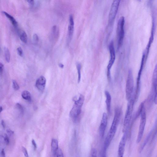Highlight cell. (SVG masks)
<instances>
[{
  "mask_svg": "<svg viewBox=\"0 0 157 157\" xmlns=\"http://www.w3.org/2000/svg\"><path fill=\"white\" fill-rule=\"evenodd\" d=\"M121 114V108L119 107H116L111 125L105 140L103 151V153L104 155H106L107 150L115 134Z\"/></svg>",
  "mask_w": 157,
  "mask_h": 157,
  "instance_id": "obj_1",
  "label": "cell"
},
{
  "mask_svg": "<svg viewBox=\"0 0 157 157\" xmlns=\"http://www.w3.org/2000/svg\"><path fill=\"white\" fill-rule=\"evenodd\" d=\"M74 104L71 110L69 115L73 119H76L80 114L81 112L82 107L84 101V97L83 95H80L78 98H73Z\"/></svg>",
  "mask_w": 157,
  "mask_h": 157,
  "instance_id": "obj_2",
  "label": "cell"
},
{
  "mask_svg": "<svg viewBox=\"0 0 157 157\" xmlns=\"http://www.w3.org/2000/svg\"><path fill=\"white\" fill-rule=\"evenodd\" d=\"M124 122L123 131H127L130 122L135 102L134 95L129 100Z\"/></svg>",
  "mask_w": 157,
  "mask_h": 157,
  "instance_id": "obj_3",
  "label": "cell"
},
{
  "mask_svg": "<svg viewBox=\"0 0 157 157\" xmlns=\"http://www.w3.org/2000/svg\"><path fill=\"white\" fill-rule=\"evenodd\" d=\"M154 36V35L153 34H151L148 44L145 50L143 53L141 61L140 68L138 72V76L137 78V80H140L141 79V77L142 73V72L148 57L149 52L150 51V48L151 44L152 43L153 40Z\"/></svg>",
  "mask_w": 157,
  "mask_h": 157,
  "instance_id": "obj_4",
  "label": "cell"
},
{
  "mask_svg": "<svg viewBox=\"0 0 157 157\" xmlns=\"http://www.w3.org/2000/svg\"><path fill=\"white\" fill-rule=\"evenodd\" d=\"M134 84L132 71L129 70L126 85V97L129 101L133 95Z\"/></svg>",
  "mask_w": 157,
  "mask_h": 157,
  "instance_id": "obj_5",
  "label": "cell"
},
{
  "mask_svg": "<svg viewBox=\"0 0 157 157\" xmlns=\"http://www.w3.org/2000/svg\"><path fill=\"white\" fill-rule=\"evenodd\" d=\"M125 19L123 17H121L119 19L117 29V33L118 38V48L122 45L125 36L124 25Z\"/></svg>",
  "mask_w": 157,
  "mask_h": 157,
  "instance_id": "obj_6",
  "label": "cell"
},
{
  "mask_svg": "<svg viewBox=\"0 0 157 157\" xmlns=\"http://www.w3.org/2000/svg\"><path fill=\"white\" fill-rule=\"evenodd\" d=\"M140 120L139 127L136 142L139 143L143 137L146 122V114L145 106L143 108L141 114Z\"/></svg>",
  "mask_w": 157,
  "mask_h": 157,
  "instance_id": "obj_7",
  "label": "cell"
},
{
  "mask_svg": "<svg viewBox=\"0 0 157 157\" xmlns=\"http://www.w3.org/2000/svg\"><path fill=\"white\" fill-rule=\"evenodd\" d=\"M121 0H113L109 12L108 25L111 26L116 16Z\"/></svg>",
  "mask_w": 157,
  "mask_h": 157,
  "instance_id": "obj_8",
  "label": "cell"
},
{
  "mask_svg": "<svg viewBox=\"0 0 157 157\" xmlns=\"http://www.w3.org/2000/svg\"><path fill=\"white\" fill-rule=\"evenodd\" d=\"M109 49L110 54V59L107 67V76L109 80L111 79L110 69L115 60V53L114 50V43L111 41L109 45Z\"/></svg>",
  "mask_w": 157,
  "mask_h": 157,
  "instance_id": "obj_9",
  "label": "cell"
},
{
  "mask_svg": "<svg viewBox=\"0 0 157 157\" xmlns=\"http://www.w3.org/2000/svg\"><path fill=\"white\" fill-rule=\"evenodd\" d=\"M127 131L124 132V134L120 142L118 151V157H122L123 156L127 139Z\"/></svg>",
  "mask_w": 157,
  "mask_h": 157,
  "instance_id": "obj_10",
  "label": "cell"
},
{
  "mask_svg": "<svg viewBox=\"0 0 157 157\" xmlns=\"http://www.w3.org/2000/svg\"><path fill=\"white\" fill-rule=\"evenodd\" d=\"M107 123V116L106 113H104L102 116L101 123L99 127V134L103 137L104 136Z\"/></svg>",
  "mask_w": 157,
  "mask_h": 157,
  "instance_id": "obj_11",
  "label": "cell"
},
{
  "mask_svg": "<svg viewBox=\"0 0 157 157\" xmlns=\"http://www.w3.org/2000/svg\"><path fill=\"white\" fill-rule=\"evenodd\" d=\"M46 80L43 76H41L37 80L36 86L38 90L40 92H43L45 88Z\"/></svg>",
  "mask_w": 157,
  "mask_h": 157,
  "instance_id": "obj_12",
  "label": "cell"
},
{
  "mask_svg": "<svg viewBox=\"0 0 157 157\" xmlns=\"http://www.w3.org/2000/svg\"><path fill=\"white\" fill-rule=\"evenodd\" d=\"M69 22L68 28V36L69 39H71L73 35L74 26V19L72 15L69 16Z\"/></svg>",
  "mask_w": 157,
  "mask_h": 157,
  "instance_id": "obj_13",
  "label": "cell"
},
{
  "mask_svg": "<svg viewBox=\"0 0 157 157\" xmlns=\"http://www.w3.org/2000/svg\"><path fill=\"white\" fill-rule=\"evenodd\" d=\"M152 91L155 92L157 88V64L155 66L152 79Z\"/></svg>",
  "mask_w": 157,
  "mask_h": 157,
  "instance_id": "obj_14",
  "label": "cell"
},
{
  "mask_svg": "<svg viewBox=\"0 0 157 157\" xmlns=\"http://www.w3.org/2000/svg\"><path fill=\"white\" fill-rule=\"evenodd\" d=\"M153 132V129L151 130V131L149 132L144 139L143 143L141 144V145L140 147H139L138 149V152L139 153H140L143 150L147 143L150 140V139L151 138V135H152Z\"/></svg>",
  "mask_w": 157,
  "mask_h": 157,
  "instance_id": "obj_15",
  "label": "cell"
},
{
  "mask_svg": "<svg viewBox=\"0 0 157 157\" xmlns=\"http://www.w3.org/2000/svg\"><path fill=\"white\" fill-rule=\"evenodd\" d=\"M105 94L106 98V103L107 109L108 112L110 113V110L111 97L110 93L107 91L105 92Z\"/></svg>",
  "mask_w": 157,
  "mask_h": 157,
  "instance_id": "obj_16",
  "label": "cell"
},
{
  "mask_svg": "<svg viewBox=\"0 0 157 157\" xmlns=\"http://www.w3.org/2000/svg\"><path fill=\"white\" fill-rule=\"evenodd\" d=\"M3 14L10 21L12 24L15 27H17L18 23L16 19L11 15L6 12H3Z\"/></svg>",
  "mask_w": 157,
  "mask_h": 157,
  "instance_id": "obj_17",
  "label": "cell"
},
{
  "mask_svg": "<svg viewBox=\"0 0 157 157\" xmlns=\"http://www.w3.org/2000/svg\"><path fill=\"white\" fill-rule=\"evenodd\" d=\"M23 98L25 100L31 102L32 101V95L29 92L27 91H23L22 93Z\"/></svg>",
  "mask_w": 157,
  "mask_h": 157,
  "instance_id": "obj_18",
  "label": "cell"
},
{
  "mask_svg": "<svg viewBox=\"0 0 157 157\" xmlns=\"http://www.w3.org/2000/svg\"><path fill=\"white\" fill-rule=\"evenodd\" d=\"M51 147L52 151L54 153L59 148L58 141L57 139H52Z\"/></svg>",
  "mask_w": 157,
  "mask_h": 157,
  "instance_id": "obj_19",
  "label": "cell"
},
{
  "mask_svg": "<svg viewBox=\"0 0 157 157\" xmlns=\"http://www.w3.org/2000/svg\"><path fill=\"white\" fill-rule=\"evenodd\" d=\"M4 50L6 60L7 62L9 63L10 62L11 58L10 51L9 49L6 47H5Z\"/></svg>",
  "mask_w": 157,
  "mask_h": 157,
  "instance_id": "obj_20",
  "label": "cell"
},
{
  "mask_svg": "<svg viewBox=\"0 0 157 157\" xmlns=\"http://www.w3.org/2000/svg\"><path fill=\"white\" fill-rule=\"evenodd\" d=\"M20 39L22 42L25 43L28 42V38L27 34L24 31H22L20 35Z\"/></svg>",
  "mask_w": 157,
  "mask_h": 157,
  "instance_id": "obj_21",
  "label": "cell"
},
{
  "mask_svg": "<svg viewBox=\"0 0 157 157\" xmlns=\"http://www.w3.org/2000/svg\"><path fill=\"white\" fill-rule=\"evenodd\" d=\"M81 65L79 63H78L77 65V70L78 74V82L79 83L81 80Z\"/></svg>",
  "mask_w": 157,
  "mask_h": 157,
  "instance_id": "obj_22",
  "label": "cell"
},
{
  "mask_svg": "<svg viewBox=\"0 0 157 157\" xmlns=\"http://www.w3.org/2000/svg\"><path fill=\"white\" fill-rule=\"evenodd\" d=\"M55 157H63V154L61 149L58 148V149L53 153Z\"/></svg>",
  "mask_w": 157,
  "mask_h": 157,
  "instance_id": "obj_23",
  "label": "cell"
},
{
  "mask_svg": "<svg viewBox=\"0 0 157 157\" xmlns=\"http://www.w3.org/2000/svg\"><path fill=\"white\" fill-rule=\"evenodd\" d=\"M153 135L151 140V143L154 140L157 134V121L156 123L155 126L153 129Z\"/></svg>",
  "mask_w": 157,
  "mask_h": 157,
  "instance_id": "obj_24",
  "label": "cell"
},
{
  "mask_svg": "<svg viewBox=\"0 0 157 157\" xmlns=\"http://www.w3.org/2000/svg\"><path fill=\"white\" fill-rule=\"evenodd\" d=\"M13 84L14 89L16 91L20 89V87L17 81L15 80H13Z\"/></svg>",
  "mask_w": 157,
  "mask_h": 157,
  "instance_id": "obj_25",
  "label": "cell"
},
{
  "mask_svg": "<svg viewBox=\"0 0 157 157\" xmlns=\"http://www.w3.org/2000/svg\"><path fill=\"white\" fill-rule=\"evenodd\" d=\"M16 108L20 111L21 113L23 114L24 112V108L23 106L19 103L16 104Z\"/></svg>",
  "mask_w": 157,
  "mask_h": 157,
  "instance_id": "obj_26",
  "label": "cell"
},
{
  "mask_svg": "<svg viewBox=\"0 0 157 157\" xmlns=\"http://www.w3.org/2000/svg\"><path fill=\"white\" fill-rule=\"evenodd\" d=\"M97 154V151L96 149L95 148H93L91 152V157H96Z\"/></svg>",
  "mask_w": 157,
  "mask_h": 157,
  "instance_id": "obj_27",
  "label": "cell"
},
{
  "mask_svg": "<svg viewBox=\"0 0 157 157\" xmlns=\"http://www.w3.org/2000/svg\"><path fill=\"white\" fill-rule=\"evenodd\" d=\"M17 51L19 55L21 57L23 55V51L21 47H18L17 49Z\"/></svg>",
  "mask_w": 157,
  "mask_h": 157,
  "instance_id": "obj_28",
  "label": "cell"
},
{
  "mask_svg": "<svg viewBox=\"0 0 157 157\" xmlns=\"http://www.w3.org/2000/svg\"><path fill=\"white\" fill-rule=\"evenodd\" d=\"M4 138L6 144L7 145L9 144V139L8 135L6 134H5Z\"/></svg>",
  "mask_w": 157,
  "mask_h": 157,
  "instance_id": "obj_29",
  "label": "cell"
},
{
  "mask_svg": "<svg viewBox=\"0 0 157 157\" xmlns=\"http://www.w3.org/2000/svg\"><path fill=\"white\" fill-rule=\"evenodd\" d=\"M22 150L25 156L26 157H28L29 155L26 148L24 147H22Z\"/></svg>",
  "mask_w": 157,
  "mask_h": 157,
  "instance_id": "obj_30",
  "label": "cell"
},
{
  "mask_svg": "<svg viewBox=\"0 0 157 157\" xmlns=\"http://www.w3.org/2000/svg\"><path fill=\"white\" fill-rule=\"evenodd\" d=\"M33 39L35 43H37L38 42L39 38L37 34H35L33 36Z\"/></svg>",
  "mask_w": 157,
  "mask_h": 157,
  "instance_id": "obj_31",
  "label": "cell"
},
{
  "mask_svg": "<svg viewBox=\"0 0 157 157\" xmlns=\"http://www.w3.org/2000/svg\"><path fill=\"white\" fill-rule=\"evenodd\" d=\"M27 1L30 6H33L35 4L34 0H27Z\"/></svg>",
  "mask_w": 157,
  "mask_h": 157,
  "instance_id": "obj_32",
  "label": "cell"
},
{
  "mask_svg": "<svg viewBox=\"0 0 157 157\" xmlns=\"http://www.w3.org/2000/svg\"><path fill=\"white\" fill-rule=\"evenodd\" d=\"M7 132L8 133V134L9 136H12L14 133V132L10 129H7Z\"/></svg>",
  "mask_w": 157,
  "mask_h": 157,
  "instance_id": "obj_33",
  "label": "cell"
},
{
  "mask_svg": "<svg viewBox=\"0 0 157 157\" xmlns=\"http://www.w3.org/2000/svg\"><path fill=\"white\" fill-rule=\"evenodd\" d=\"M4 69V65L2 63H0V72H1V74L3 73Z\"/></svg>",
  "mask_w": 157,
  "mask_h": 157,
  "instance_id": "obj_34",
  "label": "cell"
},
{
  "mask_svg": "<svg viewBox=\"0 0 157 157\" xmlns=\"http://www.w3.org/2000/svg\"><path fill=\"white\" fill-rule=\"evenodd\" d=\"M32 143L34 147V149L35 150H36L37 148V145L35 140H34V139H33L32 140Z\"/></svg>",
  "mask_w": 157,
  "mask_h": 157,
  "instance_id": "obj_35",
  "label": "cell"
},
{
  "mask_svg": "<svg viewBox=\"0 0 157 157\" xmlns=\"http://www.w3.org/2000/svg\"><path fill=\"white\" fill-rule=\"evenodd\" d=\"M1 155L3 157H6V153L4 149H2L1 152Z\"/></svg>",
  "mask_w": 157,
  "mask_h": 157,
  "instance_id": "obj_36",
  "label": "cell"
},
{
  "mask_svg": "<svg viewBox=\"0 0 157 157\" xmlns=\"http://www.w3.org/2000/svg\"><path fill=\"white\" fill-rule=\"evenodd\" d=\"M3 128L5 129L6 127V124L5 121L3 120H2L1 122Z\"/></svg>",
  "mask_w": 157,
  "mask_h": 157,
  "instance_id": "obj_37",
  "label": "cell"
},
{
  "mask_svg": "<svg viewBox=\"0 0 157 157\" xmlns=\"http://www.w3.org/2000/svg\"><path fill=\"white\" fill-rule=\"evenodd\" d=\"M59 67L61 68H64V65H63L62 64H59Z\"/></svg>",
  "mask_w": 157,
  "mask_h": 157,
  "instance_id": "obj_38",
  "label": "cell"
},
{
  "mask_svg": "<svg viewBox=\"0 0 157 157\" xmlns=\"http://www.w3.org/2000/svg\"><path fill=\"white\" fill-rule=\"evenodd\" d=\"M3 107L1 106V107H0V111H1V113L3 111Z\"/></svg>",
  "mask_w": 157,
  "mask_h": 157,
  "instance_id": "obj_39",
  "label": "cell"
},
{
  "mask_svg": "<svg viewBox=\"0 0 157 157\" xmlns=\"http://www.w3.org/2000/svg\"><path fill=\"white\" fill-rule=\"evenodd\" d=\"M150 1H151V0H150Z\"/></svg>",
  "mask_w": 157,
  "mask_h": 157,
  "instance_id": "obj_40",
  "label": "cell"
}]
</instances>
